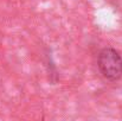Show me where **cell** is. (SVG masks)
Listing matches in <instances>:
<instances>
[{
  "label": "cell",
  "instance_id": "obj_1",
  "mask_svg": "<svg viewBox=\"0 0 122 121\" xmlns=\"http://www.w3.org/2000/svg\"><path fill=\"white\" fill-rule=\"evenodd\" d=\"M97 67L107 81L116 82L122 77V57L114 47H104L100 51Z\"/></svg>",
  "mask_w": 122,
  "mask_h": 121
}]
</instances>
